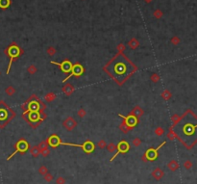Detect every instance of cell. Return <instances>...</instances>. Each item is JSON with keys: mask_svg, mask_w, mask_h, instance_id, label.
I'll list each match as a JSON object with an SVG mask.
<instances>
[{"mask_svg": "<svg viewBox=\"0 0 197 184\" xmlns=\"http://www.w3.org/2000/svg\"><path fill=\"white\" fill-rule=\"evenodd\" d=\"M115 61H116V59H115ZM116 62L118 63H115V67L113 68V70L115 68V75H113L112 78L115 79V81L118 80V78H121V85H122V83H123L131 74H133L135 73L137 70V68H129V70H128L127 66L131 64L130 60L127 62V64H125V63H123L122 61H121V63H120V61H116Z\"/></svg>", "mask_w": 197, "mask_h": 184, "instance_id": "6da1fadb", "label": "cell"}, {"mask_svg": "<svg viewBox=\"0 0 197 184\" xmlns=\"http://www.w3.org/2000/svg\"><path fill=\"white\" fill-rule=\"evenodd\" d=\"M5 53H6L7 55L10 57V63H9V66H8V70H7V74H8V73H10L11 66H12V63L14 61V59L16 58V57H18L19 54L22 53V50L16 44H13L12 45H10V47H8L7 49H5Z\"/></svg>", "mask_w": 197, "mask_h": 184, "instance_id": "7a4b0ae2", "label": "cell"}, {"mask_svg": "<svg viewBox=\"0 0 197 184\" xmlns=\"http://www.w3.org/2000/svg\"><path fill=\"white\" fill-rule=\"evenodd\" d=\"M28 148H29V145H28V143L26 142L25 140H20L19 142L16 145V150L13 152V154L11 155V156H9L7 158V160H10L11 158H12L14 155H15L16 152H25L28 149Z\"/></svg>", "mask_w": 197, "mask_h": 184, "instance_id": "3957f363", "label": "cell"}, {"mask_svg": "<svg viewBox=\"0 0 197 184\" xmlns=\"http://www.w3.org/2000/svg\"><path fill=\"white\" fill-rule=\"evenodd\" d=\"M62 126H64L67 131H72L77 126V122L72 117H67V119L62 122Z\"/></svg>", "mask_w": 197, "mask_h": 184, "instance_id": "277c9868", "label": "cell"}, {"mask_svg": "<svg viewBox=\"0 0 197 184\" xmlns=\"http://www.w3.org/2000/svg\"><path fill=\"white\" fill-rule=\"evenodd\" d=\"M116 148H118V152H116V154L113 155V157L111 159V161H113V159H115L119 153H125V152H127L130 149V145L127 142H125V141H122V142H120L118 146H116Z\"/></svg>", "mask_w": 197, "mask_h": 184, "instance_id": "5b68a950", "label": "cell"}, {"mask_svg": "<svg viewBox=\"0 0 197 184\" xmlns=\"http://www.w3.org/2000/svg\"><path fill=\"white\" fill-rule=\"evenodd\" d=\"M164 145H165V142H162L156 149H153V148L148 149V150L145 152V156H146L147 160L148 161H149V160H155L156 158H157V156H158V153H157V151H158L159 149L161 148L162 146H164Z\"/></svg>", "mask_w": 197, "mask_h": 184, "instance_id": "8992f818", "label": "cell"}, {"mask_svg": "<svg viewBox=\"0 0 197 184\" xmlns=\"http://www.w3.org/2000/svg\"><path fill=\"white\" fill-rule=\"evenodd\" d=\"M84 73V68L82 67V66L80 65H75V66H72V70H71V74L69 76H67V78L64 79V82H67V79H69L72 75H81V74Z\"/></svg>", "mask_w": 197, "mask_h": 184, "instance_id": "52a82bcc", "label": "cell"}, {"mask_svg": "<svg viewBox=\"0 0 197 184\" xmlns=\"http://www.w3.org/2000/svg\"><path fill=\"white\" fill-rule=\"evenodd\" d=\"M50 63H51V64H55L57 66H59V67H61L62 70L64 71V73H70L71 70H72V65L70 64L69 61H64L62 64H59V63H56L54 61H51Z\"/></svg>", "mask_w": 197, "mask_h": 184, "instance_id": "ba28073f", "label": "cell"}, {"mask_svg": "<svg viewBox=\"0 0 197 184\" xmlns=\"http://www.w3.org/2000/svg\"><path fill=\"white\" fill-rule=\"evenodd\" d=\"M119 117L122 118V119H124V120L127 122V124L129 125L131 128H133L134 126L138 123V119L135 117H133V116H130V115H128L127 117H124V116H122V115H119Z\"/></svg>", "mask_w": 197, "mask_h": 184, "instance_id": "9c48e42d", "label": "cell"}, {"mask_svg": "<svg viewBox=\"0 0 197 184\" xmlns=\"http://www.w3.org/2000/svg\"><path fill=\"white\" fill-rule=\"evenodd\" d=\"M47 142H48V145L50 146H52V148H57V146L61 144V140H60V138L57 136V135H52V136H50L47 139Z\"/></svg>", "mask_w": 197, "mask_h": 184, "instance_id": "30bf717a", "label": "cell"}, {"mask_svg": "<svg viewBox=\"0 0 197 184\" xmlns=\"http://www.w3.org/2000/svg\"><path fill=\"white\" fill-rule=\"evenodd\" d=\"M151 175L154 177V179L157 180V181H159V180H161L162 177L164 176V171L161 169V168H155L153 170V172H152V174H151Z\"/></svg>", "mask_w": 197, "mask_h": 184, "instance_id": "8fae6325", "label": "cell"}, {"mask_svg": "<svg viewBox=\"0 0 197 184\" xmlns=\"http://www.w3.org/2000/svg\"><path fill=\"white\" fill-rule=\"evenodd\" d=\"M74 90H75V89H74L73 85L70 84V83H67V84L64 85V87L62 89V93H64L67 96H70L71 94L74 93Z\"/></svg>", "mask_w": 197, "mask_h": 184, "instance_id": "7c38bea8", "label": "cell"}, {"mask_svg": "<svg viewBox=\"0 0 197 184\" xmlns=\"http://www.w3.org/2000/svg\"><path fill=\"white\" fill-rule=\"evenodd\" d=\"M129 115L138 119V118H141L142 115H143V110H142V108L139 107V106H136V107H134L133 110L131 111V113Z\"/></svg>", "mask_w": 197, "mask_h": 184, "instance_id": "4fadbf2b", "label": "cell"}, {"mask_svg": "<svg viewBox=\"0 0 197 184\" xmlns=\"http://www.w3.org/2000/svg\"><path fill=\"white\" fill-rule=\"evenodd\" d=\"M167 168L170 170L171 172H176L177 170L180 168V165L177 160H170L169 162L167 163Z\"/></svg>", "mask_w": 197, "mask_h": 184, "instance_id": "5bb4252c", "label": "cell"}, {"mask_svg": "<svg viewBox=\"0 0 197 184\" xmlns=\"http://www.w3.org/2000/svg\"><path fill=\"white\" fill-rule=\"evenodd\" d=\"M127 44H128V47L131 48V49L135 50V49H137V48L139 47V42L136 38H132L129 42H128Z\"/></svg>", "mask_w": 197, "mask_h": 184, "instance_id": "9a60e30c", "label": "cell"}, {"mask_svg": "<svg viewBox=\"0 0 197 184\" xmlns=\"http://www.w3.org/2000/svg\"><path fill=\"white\" fill-rule=\"evenodd\" d=\"M83 148H84V150L87 152V153H90L91 151L94 149V145L90 141H88V142H86L84 145H83Z\"/></svg>", "mask_w": 197, "mask_h": 184, "instance_id": "2e32d148", "label": "cell"}, {"mask_svg": "<svg viewBox=\"0 0 197 184\" xmlns=\"http://www.w3.org/2000/svg\"><path fill=\"white\" fill-rule=\"evenodd\" d=\"M119 129H120V130H121L122 132H123L124 134H127L128 132H129L132 128H131L130 126L127 124V122L124 120V122H121V123H120V125H119Z\"/></svg>", "mask_w": 197, "mask_h": 184, "instance_id": "e0dca14e", "label": "cell"}, {"mask_svg": "<svg viewBox=\"0 0 197 184\" xmlns=\"http://www.w3.org/2000/svg\"><path fill=\"white\" fill-rule=\"evenodd\" d=\"M30 153L31 155H32L33 157H38L39 154H41V150H39V146H34L31 148L30 149Z\"/></svg>", "mask_w": 197, "mask_h": 184, "instance_id": "ac0fdd59", "label": "cell"}, {"mask_svg": "<svg viewBox=\"0 0 197 184\" xmlns=\"http://www.w3.org/2000/svg\"><path fill=\"white\" fill-rule=\"evenodd\" d=\"M162 97L164 100H169L172 97V94H171V92L169 90H164L162 93Z\"/></svg>", "mask_w": 197, "mask_h": 184, "instance_id": "d6986e66", "label": "cell"}, {"mask_svg": "<svg viewBox=\"0 0 197 184\" xmlns=\"http://www.w3.org/2000/svg\"><path fill=\"white\" fill-rule=\"evenodd\" d=\"M182 120V117H180L179 115H177V114H175V115H173L172 117H171V120H172V126H171V127H174V126H175L177 123H179V122L180 120Z\"/></svg>", "mask_w": 197, "mask_h": 184, "instance_id": "ffe728a7", "label": "cell"}, {"mask_svg": "<svg viewBox=\"0 0 197 184\" xmlns=\"http://www.w3.org/2000/svg\"><path fill=\"white\" fill-rule=\"evenodd\" d=\"M55 98H56V94L54 93H48L45 94V96H44L45 101H47V102L53 101V100H55Z\"/></svg>", "mask_w": 197, "mask_h": 184, "instance_id": "44dd1931", "label": "cell"}, {"mask_svg": "<svg viewBox=\"0 0 197 184\" xmlns=\"http://www.w3.org/2000/svg\"><path fill=\"white\" fill-rule=\"evenodd\" d=\"M175 138H177V135L175 133V131H173V127H170L169 131H168V133H167V139L170 140V141H173Z\"/></svg>", "mask_w": 197, "mask_h": 184, "instance_id": "7402d4cb", "label": "cell"}, {"mask_svg": "<svg viewBox=\"0 0 197 184\" xmlns=\"http://www.w3.org/2000/svg\"><path fill=\"white\" fill-rule=\"evenodd\" d=\"M5 93L7 94V96H14V94L16 93V89L13 87V86H8V87L5 89Z\"/></svg>", "mask_w": 197, "mask_h": 184, "instance_id": "603a6c76", "label": "cell"}, {"mask_svg": "<svg viewBox=\"0 0 197 184\" xmlns=\"http://www.w3.org/2000/svg\"><path fill=\"white\" fill-rule=\"evenodd\" d=\"M11 5V0H0V8L1 9H7Z\"/></svg>", "mask_w": 197, "mask_h": 184, "instance_id": "cb8c5ba5", "label": "cell"}, {"mask_svg": "<svg viewBox=\"0 0 197 184\" xmlns=\"http://www.w3.org/2000/svg\"><path fill=\"white\" fill-rule=\"evenodd\" d=\"M106 148L108 149V151L109 152H115L116 149H118V148H116V145H115L113 143H110V144H107V146Z\"/></svg>", "mask_w": 197, "mask_h": 184, "instance_id": "d4e9b609", "label": "cell"}, {"mask_svg": "<svg viewBox=\"0 0 197 184\" xmlns=\"http://www.w3.org/2000/svg\"><path fill=\"white\" fill-rule=\"evenodd\" d=\"M153 16H154V18H155L160 19V18H162V16H164V13H162V10L157 9V10L154 11Z\"/></svg>", "mask_w": 197, "mask_h": 184, "instance_id": "484cf974", "label": "cell"}, {"mask_svg": "<svg viewBox=\"0 0 197 184\" xmlns=\"http://www.w3.org/2000/svg\"><path fill=\"white\" fill-rule=\"evenodd\" d=\"M160 79H161V77H160V75L158 73H154L150 75V80L152 81L153 83H158L160 81Z\"/></svg>", "mask_w": 197, "mask_h": 184, "instance_id": "4316f807", "label": "cell"}, {"mask_svg": "<svg viewBox=\"0 0 197 184\" xmlns=\"http://www.w3.org/2000/svg\"><path fill=\"white\" fill-rule=\"evenodd\" d=\"M27 71H28V73L29 74H35L37 71H38V68H37V67L35 65H30L29 67L27 68Z\"/></svg>", "mask_w": 197, "mask_h": 184, "instance_id": "83f0119b", "label": "cell"}, {"mask_svg": "<svg viewBox=\"0 0 197 184\" xmlns=\"http://www.w3.org/2000/svg\"><path fill=\"white\" fill-rule=\"evenodd\" d=\"M46 53H47V55H49V56H54L57 53V50L54 47H47Z\"/></svg>", "mask_w": 197, "mask_h": 184, "instance_id": "f1b7e54d", "label": "cell"}, {"mask_svg": "<svg viewBox=\"0 0 197 184\" xmlns=\"http://www.w3.org/2000/svg\"><path fill=\"white\" fill-rule=\"evenodd\" d=\"M97 146H98L100 149H103V148H106L107 146V143L106 141H105L104 139H101L98 141V143H97Z\"/></svg>", "mask_w": 197, "mask_h": 184, "instance_id": "f546056e", "label": "cell"}, {"mask_svg": "<svg viewBox=\"0 0 197 184\" xmlns=\"http://www.w3.org/2000/svg\"><path fill=\"white\" fill-rule=\"evenodd\" d=\"M170 42H171V44H172L173 45H178L180 42H181V39L179 38V37H177V36H174V37H172V38H171V40H170Z\"/></svg>", "mask_w": 197, "mask_h": 184, "instance_id": "4dcf8cb0", "label": "cell"}, {"mask_svg": "<svg viewBox=\"0 0 197 184\" xmlns=\"http://www.w3.org/2000/svg\"><path fill=\"white\" fill-rule=\"evenodd\" d=\"M155 134L157 136H162V135L164 134V129L161 127V126H158V127L155 129Z\"/></svg>", "mask_w": 197, "mask_h": 184, "instance_id": "1f68e13d", "label": "cell"}, {"mask_svg": "<svg viewBox=\"0 0 197 184\" xmlns=\"http://www.w3.org/2000/svg\"><path fill=\"white\" fill-rule=\"evenodd\" d=\"M48 172V169H47V167H45V166H41V167H39V174H41L42 176H43L44 174H46Z\"/></svg>", "mask_w": 197, "mask_h": 184, "instance_id": "d6a6232c", "label": "cell"}, {"mask_svg": "<svg viewBox=\"0 0 197 184\" xmlns=\"http://www.w3.org/2000/svg\"><path fill=\"white\" fill-rule=\"evenodd\" d=\"M192 166H193V164L190 160H185L184 162V168L185 170H190L192 168Z\"/></svg>", "mask_w": 197, "mask_h": 184, "instance_id": "836d02e7", "label": "cell"}, {"mask_svg": "<svg viewBox=\"0 0 197 184\" xmlns=\"http://www.w3.org/2000/svg\"><path fill=\"white\" fill-rule=\"evenodd\" d=\"M132 145L134 146H136V148H137V146H139L141 145V140L139 139V138H138V137L134 138L133 141H132Z\"/></svg>", "mask_w": 197, "mask_h": 184, "instance_id": "e575fe53", "label": "cell"}, {"mask_svg": "<svg viewBox=\"0 0 197 184\" xmlns=\"http://www.w3.org/2000/svg\"><path fill=\"white\" fill-rule=\"evenodd\" d=\"M43 178H44V180L46 181V182L49 183V182H51V181L53 180V178H54V177H53V175L51 174L49 172H48L46 174H44V175H43Z\"/></svg>", "mask_w": 197, "mask_h": 184, "instance_id": "d590c367", "label": "cell"}, {"mask_svg": "<svg viewBox=\"0 0 197 184\" xmlns=\"http://www.w3.org/2000/svg\"><path fill=\"white\" fill-rule=\"evenodd\" d=\"M38 146H39V150H41V149H43L45 148H48V146H49V145H48V142H47V140H46V141H42V142L39 144V145H38Z\"/></svg>", "mask_w": 197, "mask_h": 184, "instance_id": "8d00e7d4", "label": "cell"}, {"mask_svg": "<svg viewBox=\"0 0 197 184\" xmlns=\"http://www.w3.org/2000/svg\"><path fill=\"white\" fill-rule=\"evenodd\" d=\"M41 154L43 157H47L48 155L50 154V149H49V148H45L43 149H41Z\"/></svg>", "mask_w": 197, "mask_h": 184, "instance_id": "74e56055", "label": "cell"}, {"mask_svg": "<svg viewBox=\"0 0 197 184\" xmlns=\"http://www.w3.org/2000/svg\"><path fill=\"white\" fill-rule=\"evenodd\" d=\"M77 115L80 117V118H84L86 115H87V112H86V110L84 108H80L78 112H77Z\"/></svg>", "mask_w": 197, "mask_h": 184, "instance_id": "f35d334b", "label": "cell"}, {"mask_svg": "<svg viewBox=\"0 0 197 184\" xmlns=\"http://www.w3.org/2000/svg\"><path fill=\"white\" fill-rule=\"evenodd\" d=\"M125 48L126 47L123 44H119L118 45V54H123V52L125 51Z\"/></svg>", "mask_w": 197, "mask_h": 184, "instance_id": "ab89813d", "label": "cell"}, {"mask_svg": "<svg viewBox=\"0 0 197 184\" xmlns=\"http://www.w3.org/2000/svg\"><path fill=\"white\" fill-rule=\"evenodd\" d=\"M56 184H65V179L62 176L57 177L56 179Z\"/></svg>", "mask_w": 197, "mask_h": 184, "instance_id": "60d3db41", "label": "cell"}, {"mask_svg": "<svg viewBox=\"0 0 197 184\" xmlns=\"http://www.w3.org/2000/svg\"><path fill=\"white\" fill-rule=\"evenodd\" d=\"M143 1L145 2V3L149 4V3H151V2H152V1H153V0H143Z\"/></svg>", "mask_w": 197, "mask_h": 184, "instance_id": "b9f144b4", "label": "cell"}, {"mask_svg": "<svg viewBox=\"0 0 197 184\" xmlns=\"http://www.w3.org/2000/svg\"><path fill=\"white\" fill-rule=\"evenodd\" d=\"M0 74H1V73H0Z\"/></svg>", "mask_w": 197, "mask_h": 184, "instance_id": "7bdbcfd3", "label": "cell"}]
</instances>
